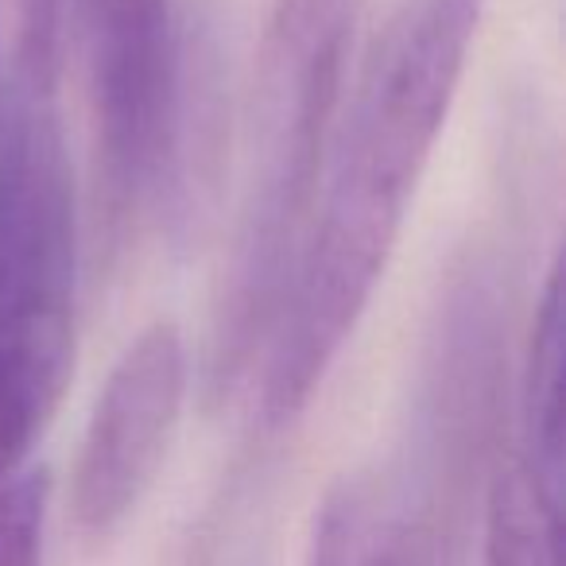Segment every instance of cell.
I'll use <instances>...</instances> for the list:
<instances>
[{
    "mask_svg": "<svg viewBox=\"0 0 566 566\" xmlns=\"http://www.w3.org/2000/svg\"><path fill=\"white\" fill-rule=\"evenodd\" d=\"M190 385L187 338L175 323H151L128 342L105 377L82 434L71 509L82 532L105 535L151 489Z\"/></svg>",
    "mask_w": 566,
    "mask_h": 566,
    "instance_id": "obj_5",
    "label": "cell"
},
{
    "mask_svg": "<svg viewBox=\"0 0 566 566\" xmlns=\"http://www.w3.org/2000/svg\"><path fill=\"white\" fill-rule=\"evenodd\" d=\"M485 0H400L334 125L331 175L292 272V311L346 334L361 323L447 128Z\"/></svg>",
    "mask_w": 566,
    "mask_h": 566,
    "instance_id": "obj_1",
    "label": "cell"
},
{
    "mask_svg": "<svg viewBox=\"0 0 566 566\" xmlns=\"http://www.w3.org/2000/svg\"><path fill=\"white\" fill-rule=\"evenodd\" d=\"M307 566H458V555L439 504L346 478L318 509Z\"/></svg>",
    "mask_w": 566,
    "mask_h": 566,
    "instance_id": "obj_6",
    "label": "cell"
},
{
    "mask_svg": "<svg viewBox=\"0 0 566 566\" xmlns=\"http://www.w3.org/2000/svg\"><path fill=\"white\" fill-rule=\"evenodd\" d=\"M558 501L524 454L504 458L489 485L485 566H558Z\"/></svg>",
    "mask_w": 566,
    "mask_h": 566,
    "instance_id": "obj_7",
    "label": "cell"
},
{
    "mask_svg": "<svg viewBox=\"0 0 566 566\" xmlns=\"http://www.w3.org/2000/svg\"><path fill=\"white\" fill-rule=\"evenodd\" d=\"M78 206L59 86L9 78L0 117V485L24 470L74 373Z\"/></svg>",
    "mask_w": 566,
    "mask_h": 566,
    "instance_id": "obj_3",
    "label": "cell"
},
{
    "mask_svg": "<svg viewBox=\"0 0 566 566\" xmlns=\"http://www.w3.org/2000/svg\"><path fill=\"white\" fill-rule=\"evenodd\" d=\"M566 326H563V275L551 268L535 307L532 342L524 365V431L527 465L563 493V365H566Z\"/></svg>",
    "mask_w": 566,
    "mask_h": 566,
    "instance_id": "obj_8",
    "label": "cell"
},
{
    "mask_svg": "<svg viewBox=\"0 0 566 566\" xmlns=\"http://www.w3.org/2000/svg\"><path fill=\"white\" fill-rule=\"evenodd\" d=\"M0 117H4V71H0Z\"/></svg>",
    "mask_w": 566,
    "mask_h": 566,
    "instance_id": "obj_10",
    "label": "cell"
},
{
    "mask_svg": "<svg viewBox=\"0 0 566 566\" xmlns=\"http://www.w3.org/2000/svg\"><path fill=\"white\" fill-rule=\"evenodd\" d=\"M48 493L43 470H20L0 485V566H40Z\"/></svg>",
    "mask_w": 566,
    "mask_h": 566,
    "instance_id": "obj_9",
    "label": "cell"
},
{
    "mask_svg": "<svg viewBox=\"0 0 566 566\" xmlns=\"http://www.w3.org/2000/svg\"><path fill=\"white\" fill-rule=\"evenodd\" d=\"M94 120V229L113 260L159 195L179 136L171 0H71Z\"/></svg>",
    "mask_w": 566,
    "mask_h": 566,
    "instance_id": "obj_4",
    "label": "cell"
},
{
    "mask_svg": "<svg viewBox=\"0 0 566 566\" xmlns=\"http://www.w3.org/2000/svg\"><path fill=\"white\" fill-rule=\"evenodd\" d=\"M357 0H272L249 94L233 241L202 346V396L226 403L268 346L307 241L338 125Z\"/></svg>",
    "mask_w": 566,
    "mask_h": 566,
    "instance_id": "obj_2",
    "label": "cell"
}]
</instances>
